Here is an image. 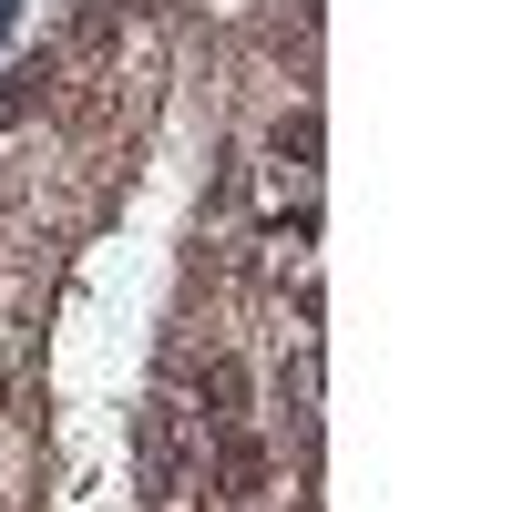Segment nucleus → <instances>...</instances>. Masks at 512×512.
I'll return each instance as SVG.
<instances>
[{
	"label": "nucleus",
	"instance_id": "1",
	"mask_svg": "<svg viewBox=\"0 0 512 512\" xmlns=\"http://www.w3.org/2000/svg\"><path fill=\"white\" fill-rule=\"evenodd\" d=\"M216 482L246 502L256 482H267V441H256V431H226V441H216Z\"/></svg>",
	"mask_w": 512,
	"mask_h": 512
},
{
	"label": "nucleus",
	"instance_id": "2",
	"mask_svg": "<svg viewBox=\"0 0 512 512\" xmlns=\"http://www.w3.org/2000/svg\"><path fill=\"white\" fill-rule=\"evenodd\" d=\"M267 154L277 164H318V113H277L267 123Z\"/></svg>",
	"mask_w": 512,
	"mask_h": 512
},
{
	"label": "nucleus",
	"instance_id": "3",
	"mask_svg": "<svg viewBox=\"0 0 512 512\" xmlns=\"http://www.w3.org/2000/svg\"><path fill=\"white\" fill-rule=\"evenodd\" d=\"M205 400H216V420H236L246 410V369L236 359H205Z\"/></svg>",
	"mask_w": 512,
	"mask_h": 512
}]
</instances>
